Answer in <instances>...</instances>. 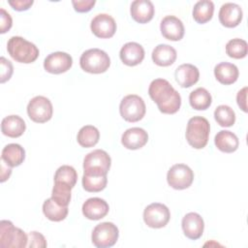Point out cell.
<instances>
[{"label":"cell","instance_id":"cell-32","mask_svg":"<svg viewBox=\"0 0 248 248\" xmlns=\"http://www.w3.org/2000/svg\"><path fill=\"white\" fill-rule=\"evenodd\" d=\"M78 180L77 170L68 165H63L57 169L54 174V182H60L74 188Z\"/></svg>","mask_w":248,"mask_h":248},{"label":"cell","instance_id":"cell-41","mask_svg":"<svg viewBox=\"0 0 248 248\" xmlns=\"http://www.w3.org/2000/svg\"><path fill=\"white\" fill-rule=\"evenodd\" d=\"M246 97H247V87H243L241 90L237 92L236 102L238 107L244 111L247 112V105H246Z\"/></svg>","mask_w":248,"mask_h":248},{"label":"cell","instance_id":"cell-21","mask_svg":"<svg viewBox=\"0 0 248 248\" xmlns=\"http://www.w3.org/2000/svg\"><path fill=\"white\" fill-rule=\"evenodd\" d=\"M176 82L183 88L191 87L196 84L200 78L199 69L189 63L178 66L174 73Z\"/></svg>","mask_w":248,"mask_h":248},{"label":"cell","instance_id":"cell-22","mask_svg":"<svg viewBox=\"0 0 248 248\" xmlns=\"http://www.w3.org/2000/svg\"><path fill=\"white\" fill-rule=\"evenodd\" d=\"M26 129L24 120L18 115H8L1 122V131L3 135L9 138L20 137Z\"/></svg>","mask_w":248,"mask_h":248},{"label":"cell","instance_id":"cell-16","mask_svg":"<svg viewBox=\"0 0 248 248\" xmlns=\"http://www.w3.org/2000/svg\"><path fill=\"white\" fill-rule=\"evenodd\" d=\"M160 30L163 37L170 41H180L185 31L182 21L174 16H165L161 21Z\"/></svg>","mask_w":248,"mask_h":248},{"label":"cell","instance_id":"cell-35","mask_svg":"<svg viewBox=\"0 0 248 248\" xmlns=\"http://www.w3.org/2000/svg\"><path fill=\"white\" fill-rule=\"evenodd\" d=\"M71 188L69 185L60 183V182H54V186L52 188L51 192V198L60 205L62 206H68L71 201Z\"/></svg>","mask_w":248,"mask_h":248},{"label":"cell","instance_id":"cell-15","mask_svg":"<svg viewBox=\"0 0 248 248\" xmlns=\"http://www.w3.org/2000/svg\"><path fill=\"white\" fill-rule=\"evenodd\" d=\"M243 17L242 9L235 3H225L221 6L219 11V20L221 24L228 28L237 26Z\"/></svg>","mask_w":248,"mask_h":248},{"label":"cell","instance_id":"cell-39","mask_svg":"<svg viewBox=\"0 0 248 248\" xmlns=\"http://www.w3.org/2000/svg\"><path fill=\"white\" fill-rule=\"evenodd\" d=\"M95 0H73L72 4L74 9L78 13L89 12L95 5Z\"/></svg>","mask_w":248,"mask_h":248},{"label":"cell","instance_id":"cell-33","mask_svg":"<svg viewBox=\"0 0 248 248\" xmlns=\"http://www.w3.org/2000/svg\"><path fill=\"white\" fill-rule=\"evenodd\" d=\"M214 118L220 126L231 127L235 122V113L231 107L220 105L214 110Z\"/></svg>","mask_w":248,"mask_h":248},{"label":"cell","instance_id":"cell-26","mask_svg":"<svg viewBox=\"0 0 248 248\" xmlns=\"http://www.w3.org/2000/svg\"><path fill=\"white\" fill-rule=\"evenodd\" d=\"M1 159L10 167H17L21 165L25 159V150L20 144H7L1 153Z\"/></svg>","mask_w":248,"mask_h":248},{"label":"cell","instance_id":"cell-4","mask_svg":"<svg viewBox=\"0 0 248 248\" xmlns=\"http://www.w3.org/2000/svg\"><path fill=\"white\" fill-rule=\"evenodd\" d=\"M79 65L84 72L90 74H102L108 69L110 59L106 51L99 48H90L81 54Z\"/></svg>","mask_w":248,"mask_h":248},{"label":"cell","instance_id":"cell-14","mask_svg":"<svg viewBox=\"0 0 248 248\" xmlns=\"http://www.w3.org/2000/svg\"><path fill=\"white\" fill-rule=\"evenodd\" d=\"M181 226L186 237L192 240H197L202 235L204 222L200 214L189 212L183 217Z\"/></svg>","mask_w":248,"mask_h":248},{"label":"cell","instance_id":"cell-5","mask_svg":"<svg viewBox=\"0 0 248 248\" xmlns=\"http://www.w3.org/2000/svg\"><path fill=\"white\" fill-rule=\"evenodd\" d=\"M28 243V235L9 220L0 222V247L24 248Z\"/></svg>","mask_w":248,"mask_h":248},{"label":"cell","instance_id":"cell-37","mask_svg":"<svg viewBox=\"0 0 248 248\" xmlns=\"http://www.w3.org/2000/svg\"><path fill=\"white\" fill-rule=\"evenodd\" d=\"M0 66H1V77H0V82L4 83L7 80H9L13 75L14 68L11 61L6 59L5 57L0 58Z\"/></svg>","mask_w":248,"mask_h":248},{"label":"cell","instance_id":"cell-25","mask_svg":"<svg viewBox=\"0 0 248 248\" xmlns=\"http://www.w3.org/2000/svg\"><path fill=\"white\" fill-rule=\"evenodd\" d=\"M216 147L225 153H232L239 146V140L235 134L228 130H222L214 138Z\"/></svg>","mask_w":248,"mask_h":248},{"label":"cell","instance_id":"cell-30","mask_svg":"<svg viewBox=\"0 0 248 248\" xmlns=\"http://www.w3.org/2000/svg\"><path fill=\"white\" fill-rule=\"evenodd\" d=\"M214 13V4L210 0H201L197 2L193 8V17L200 23L203 24L209 21Z\"/></svg>","mask_w":248,"mask_h":248},{"label":"cell","instance_id":"cell-11","mask_svg":"<svg viewBox=\"0 0 248 248\" xmlns=\"http://www.w3.org/2000/svg\"><path fill=\"white\" fill-rule=\"evenodd\" d=\"M111 164L109 155L102 149H95L85 155L83 159V171L108 174Z\"/></svg>","mask_w":248,"mask_h":248},{"label":"cell","instance_id":"cell-40","mask_svg":"<svg viewBox=\"0 0 248 248\" xmlns=\"http://www.w3.org/2000/svg\"><path fill=\"white\" fill-rule=\"evenodd\" d=\"M10 6L16 11L22 12L28 10L34 3L33 0H10L8 1Z\"/></svg>","mask_w":248,"mask_h":248},{"label":"cell","instance_id":"cell-18","mask_svg":"<svg viewBox=\"0 0 248 248\" xmlns=\"http://www.w3.org/2000/svg\"><path fill=\"white\" fill-rule=\"evenodd\" d=\"M82 214L89 220H100L109 210L108 202L101 198H90L82 204Z\"/></svg>","mask_w":248,"mask_h":248},{"label":"cell","instance_id":"cell-36","mask_svg":"<svg viewBox=\"0 0 248 248\" xmlns=\"http://www.w3.org/2000/svg\"><path fill=\"white\" fill-rule=\"evenodd\" d=\"M46 240L45 236L38 232H30L28 233L27 246L30 248H45L46 247Z\"/></svg>","mask_w":248,"mask_h":248},{"label":"cell","instance_id":"cell-20","mask_svg":"<svg viewBox=\"0 0 248 248\" xmlns=\"http://www.w3.org/2000/svg\"><path fill=\"white\" fill-rule=\"evenodd\" d=\"M119 56L125 65L136 66L143 60L144 49L140 44L136 42H129L121 47Z\"/></svg>","mask_w":248,"mask_h":248},{"label":"cell","instance_id":"cell-31","mask_svg":"<svg viewBox=\"0 0 248 248\" xmlns=\"http://www.w3.org/2000/svg\"><path fill=\"white\" fill-rule=\"evenodd\" d=\"M100 140L99 130L92 125H85L80 128L78 133L77 140L81 147H92L98 143Z\"/></svg>","mask_w":248,"mask_h":248},{"label":"cell","instance_id":"cell-10","mask_svg":"<svg viewBox=\"0 0 248 248\" xmlns=\"http://www.w3.org/2000/svg\"><path fill=\"white\" fill-rule=\"evenodd\" d=\"M170 218V212L168 206L160 202H153L147 205L143 211L144 223L153 229L165 227Z\"/></svg>","mask_w":248,"mask_h":248},{"label":"cell","instance_id":"cell-28","mask_svg":"<svg viewBox=\"0 0 248 248\" xmlns=\"http://www.w3.org/2000/svg\"><path fill=\"white\" fill-rule=\"evenodd\" d=\"M68 206L58 204L52 198L46 199L43 203V212L45 216L53 222H60L68 215Z\"/></svg>","mask_w":248,"mask_h":248},{"label":"cell","instance_id":"cell-3","mask_svg":"<svg viewBox=\"0 0 248 248\" xmlns=\"http://www.w3.org/2000/svg\"><path fill=\"white\" fill-rule=\"evenodd\" d=\"M209 132L210 125L208 120L202 116H194L188 121L185 136L192 147L202 149L207 144Z\"/></svg>","mask_w":248,"mask_h":248},{"label":"cell","instance_id":"cell-12","mask_svg":"<svg viewBox=\"0 0 248 248\" xmlns=\"http://www.w3.org/2000/svg\"><path fill=\"white\" fill-rule=\"evenodd\" d=\"M73 58L63 51H56L48 54L44 60V68L46 72L54 75L62 74L71 69Z\"/></svg>","mask_w":248,"mask_h":248},{"label":"cell","instance_id":"cell-1","mask_svg":"<svg viewBox=\"0 0 248 248\" xmlns=\"http://www.w3.org/2000/svg\"><path fill=\"white\" fill-rule=\"evenodd\" d=\"M148 94L163 113L173 114L180 108V94L167 79L156 78L152 80L148 88Z\"/></svg>","mask_w":248,"mask_h":248},{"label":"cell","instance_id":"cell-7","mask_svg":"<svg viewBox=\"0 0 248 248\" xmlns=\"http://www.w3.org/2000/svg\"><path fill=\"white\" fill-rule=\"evenodd\" d=\"M118 235V229L113 223L103 222L93 229L91 240L97 248H108L116 243Z\"/></svg>","mask_w":248,"mask_h":248},{"label":"cell","instance_id":"cell-27","mask_svg":"<svg viewBox=\"0 0 248 248\" xmlns=\"http://www.w3.org/2000/svg\"><path fill=\"white\" fill-rule=\"evenodd\" d=\"M108 174L97 172H85L82 176V187L87 192H100L108 183Z\"/></svg>","mask_w":248,"mask_h":248},{"label":"cell","instance_id":"cell-13","mask_svg":"<svg viewBox=\"0 0 248 248\" xmlns=\"http://www.w3.org/2000/svg\"><path fill=\"white\" fill-rule=\"evenodd\" d=\"M90 28L92 33L101 39L111 38L116 31L114 18L108 14H99L91 20Z\"/></svg>","mask_w":248,"mask_h":248},{"label":"cell","instance_id":"cell-17","mask_svg":"<svg viewBox=\"0 0 248 248\" xmlns=\"http://www.w3.org/2000/svg\"><path fill=\"white\" fill-rule=\"evenodd\" d=\"M148 134L145 130L140 127H133L127 129L122 137L121 142L124 147L131 150L140 149L147 143Z\"/></svg>","mask_w":248,"mask_h":248},{"label":"cell","instance_id":"cell-29","mask_svg":"<svg viewBox=\"0 0 248 248\" xmlns=\"http://www.w3.org/2000/svg\"><path fill=\"white\" fill-rule=\"evenodd\" d=\"M189 102L193 108L197 110H205L210 107L212 97L205 88L199 87L190 93Z\"/></svg>","mask_w":248,"mask_h":248},{"label":"cell","instance_id":"cell-19","mask_svg":"<svg viewBox=\"0 0 248 248\" xmlns=\"http://www.w3.org/2000/svg\"><path fill=\"white\" fill-rule=\"evenodd\" d=\"M154 5L150 0H135L131 4L130 13L133 19L139 23H147L154 16Z\"/></svg>","mask_w":248,"mask_h":248},{"label":"cell","instance_id":"cell-42","mask_svg":"<svg viewBox=\"0 0 248 248\" xmlns=\"http://www.w3.org/2000/svg\"><path fill=\"white\" fill-rule=\"evenodd\" d=\"M11 168H12V167L8 166V165L1 159V179H0L1 182L6 181V180L10 177V175H11V173H12Z\"/></svg>","mask_w":248,"mask_h":248},{"label":"cell","instance_id":"cell-8","mask_svg":"<svg viewBox=\"0 0 248 248\" xmlns=\"http://www.w3.org/2000/svg\"><path fill=\"white\" fill-rule=\"evenodd\" d=\"M52 104L44 96L32 98L27 105V113L29 118L36 123H45L52 117Z\"/></svg>","mask_w":248,"mask_h":248},{"label":"cell","instance_id":"cell-38","mask_svg":"<svg viewBox=\"0 0 248 248\" xmlns=\"http://www.w3.org/2000/svg\"><path fill=\"white\" fill-rule=\"evenodd\" d=\"M13 25L12 16L3 8L0 9V33L4 34L11 29Z\"/></svg>","mask_w":248,"mask_h":248},{"label":"cell","instance_id":"cell-9","mask_svg":"<svg viewBox=\"0 0 248 248\" xmlns=\"http://www.w3.org/2000/svg\"><path fill=\"white\" fill-rule=\"evenodd\" d=\"M194 180L193 170L185 164H175L168 171L167 181L175 190H183L191 186Z\"/></svg>","mask_w":248,"mask_h":248},{"label":"cell","instance_id":"cell-23","mask_svg":"<svg viewBox=\"0 0 248 248\" xmlns=\"http://www.w3.org/2000/svg\"><path fill=\"white\" fill-rule=\"evenodd\" d=\"M214 76L216 79L225 85L234 83L239 76L237 67L229 62H221L214 68Z\"/></svg>","mask_w":248,"mask_h":248},{"label":"cell","instance_id":"cell-2","mask_svg":"<svg viewBox=\"0 0 248 248\" xmlns=\"http://www.w3.org/2000/svg\"><path fill=\"white\" fill-rule=\"evenodd\" d=\"M7 50L14 60L24 64L34 62L39 56L38 47L20 36H13L9 39Z\"/></svg>","mask_w":248,"mask_h":248},{"label":"cell","instance_id":"cell-6","mask_svg":"<svg viewBox=\"0 0 248 248\" xmlns=\"http://www.w3.org/2000/svg\"><path fill=\"white\" fill-rule=\"evenodd\" d=\"M146 107L141 97L136 94L125 96L119 105V112L122 118L128 122H137L143 118Z\"/></svg>","mask_w":248,"mask_h":248},{"label":"cell","instance_id":"cell-34","mask_svg":"<svg viewBox=\"0 0 248 248\" xmlns=\"http://www.w3.org/2000/svg\"><path fill=\"white\" fill-rule=\"evenodd\" d=\"M226 53L234 59L244 58L247 55L246 41L239 38L230 40L226 45Z\"/></svg>","mask_w":248,"mask_h":248},{"label":"cell","instance_id":"cell-24","mask_svg":"<svg viewBox=\"0 0 248 248\" xmlns=\"http://www.w3.org/2000/svg\"><path fill=\"white\" fill-rule=\"evenodd\" d=\"M152 60L153 62L161 67L170 66L174 63L177 53L176 50L170 45L160 44L152 51Z\"/></svg>","mask_w":248,"mask_h":248}]
</instances>
